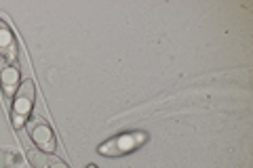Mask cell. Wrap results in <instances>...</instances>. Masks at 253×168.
Segmentation results:
<instances>
[{"mask_svg": "<svg viewBox=\"0 0 253 168\" xmlns=\"http://www.w3.org/2000/svg\"><path fill=\"white\" fill-rule=\"evenodd\" d=\"M21 78V51L15 32L0 17V89L4 99L11 103L13 95L19 89Z\"/></svg>", "mask_w": 253, "mask_h": 168, "instance_id": "6da1fadb", "label": "cell"}, {"mask_svg": "<svg viewBox=\"0 0 253 168\" xmlns=\"http://www.w3.org/2000/svg\"><path fill=\"white\" fill-rule=\"evenodd\" d=\"M34 101H36V86L32 80H26V82L19 84L15 99H11V122L15 129H21L26 124L30 111L34 107Z\"/></svg>", "mask_w": 253, "mask_h": 168, "instance_id": "7a4b0ae2", "label": "cell"}, {"mask_svg": "<svg viewBox=\"0 0 253 168\" xmlns=\"http://www.w3.org/2000/svg\"><path fill=\"white\" fill-rule=\"evenodd\" d=\"M146 134L144 133H126V134H118V137L108 139L106 143L99 145V154L101 156H108V158H114V156H125V154H131L133 149H137L139 145L146 143Z\"/></svg>", "mask_w": 253, "mask_h": 168, "instance_id": "3957f363", "label": "cell"}, {"mask_svg": "<svg viewBox=\"0 0 253 168\" xmlns=\"http://www.w3.org/2000/svg\"><path fill=\"white\" fill-rule=\"evenodd\" d=\"M28 134L30 139L34 141V145L46 151V154H53L55 147H57V141H55V133L49 124H46L44 118H32L28 122Z\"/></svg>", "mask_w": 253, "mask_h": 168, "instance_id": "277c9868", "label": "cell"}, {"mask_svg": "<svg viewBox=\"0 0 253 168\" xmlns=\"http://www.w3.org/2000/svg\"><path fill=\"white\" fill-rule=\"evenodd\" d=\"M28 158H30V162L34 168H70L55 154H46V151H41V149H36V151L32 149L28 154Z\"/></svg>", "mask_w": 253, "mask_h": 168, "instance_id": "5b68a950", "label": "cell"}, {"mask_svg": "<svg viewBox=\"0 0 253 168\" xmlns=\"http://www.w3.org/2000/svg\"><path fill=\"white\" fill-rule=\"evenodd\" d=\"M21 164V156L13 149H0V168H15Z\"/></svg>", "mask_w": 253, "mask_h": 168, "instance_id": "8992f818", "label": "cell"}, {"mask_svg": "<svg viewBox=\"0 0 253 168\" xmlns=\"http://www.w3.org/2000/svg\"><path fill=\"white\" fill-rule=\"evenodd\" d=\"M89 168H97V166H93V164H91V166H89Z\"/></svg>", "mask_w": 253, "mask_h": 168, "instance_id": "52a82bcc", "label": "cell"}]
</instances>
